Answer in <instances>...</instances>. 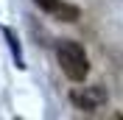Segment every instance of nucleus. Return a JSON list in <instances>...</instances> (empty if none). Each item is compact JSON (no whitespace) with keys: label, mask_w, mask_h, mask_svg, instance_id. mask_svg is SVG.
Returning a JSON list of instances; mask_svg holds the SVG:
<instances>
[{"label":"nucleus","mask_w":123,"mask_h":120,"mask_svg":"<svg viewBox=\"0 0 123 120\" xmlns=\"http://www.w3.org/2000/svg\"><path fill=\"white\" fill-rule=\"evenodd\" d=\"M56 59H59L62 73L67 75L70 81H84L87 73H90V59H87L84 48L73 42V39H62L59 48H56Z\"/></svg>","instance_id":"nucleus-1"},{"label":"nucleus","mask_w":123,"mask_h":120,"mask_svg":"<svg viewBox=\"0 0 123 120\" xmlns=\"http://www.w3.org/2000/svg\"><path fill=\"white\" fill-rule=\"evenodd\" d=\"M70 101L78 106V109H84V112H92V109H101L104 101H106V92L101 90V87H87V90H76L70 95Z\"/></svg>","instance_id":"nucleus-2"},{"label":"nucleus","mask_w":123,"mask_h":120,"mask_svg":"<svg viewBox=\"0 0 123 120\" xmlns=\"http://www.w3.org/2000/svg\"><path fill=\"white\" fill-rule=\"evenodd\" d=\"M42 11H48V14H53L56 20H62V23H76L78 17H81V11H78L76 6H70V3H64V0H34Z\"/></svg>","instance_id":"nucleus-3"},{"label":"nucleus","mask_w":123,"mask_h":120,"mask_svg":"<svg viewBox=\"0 0 123 120\" xmlns=\"http://www.w3.org/2000/svg\"><path fill=\"white\" fill-rule=\"evenodd\" d=\"M6 39H8V42H11V50H14L17 67H25V64H23V53H20V45H17V39H14V34H11V31H6Z\"/></svg>","instance_id":"nucleus-4"}]
</instances>
